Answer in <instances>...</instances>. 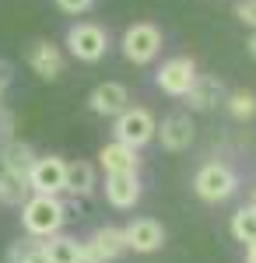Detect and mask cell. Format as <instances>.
<instances>
[{
  "instance_id": "6da1fadb",
  "label": "cell",
  "mask_w": 256,
  "mask_h": 263,
  "mask_svg": "<svg viewBox=\"0 0 256 263\" xmlns=\"http://www.w3.org/2000/svg\"><path fill=\"white\" fill-rule=\"evenodd\" d=\"M67 221V203L60 197L49 193H32L28 200L21 203V228L25 235H35V239H49L57 235Z\"/></svg>"
},
{
  "instance_id": "7a4b0ae2",
  "label": "cell",
  "mask_w": 256,
  "mask_h": 263,
  "mask_svg": "<svg viewBox=\"0 0 256 263\" xmlns=\"http://www.w3.org/2000/svg\"><path fill=\"white\" fill-rule=\"evenodd\" d=\"M113 134H116V141L130 144V147H144L158 137V123L144 105H126L113 123Z\"/></svg>"
},
{
  "instance_id": "3957f363",
  "label": "cell",
  "mask_w": 256,
  "mask_h": 263,
  "mask_svg": "<svg viewBox=\"0 0 256 263\" xmlns=\"http://www.w3.org/2000/svg\"><path fill=\"white\" fill-rule=\"evenodd\" d=\"M193 190L204 203H221L239 190V176L225 162H207L193 179Z\"/></svg>"
},
{
  "instance_id": "277c9868",
  "label": "cell",
  "mask_w": 256,
  "mask_h": 263,
  "mask_svg": "<svg viewBox=\"0 0 256 263\" xmlns=\"http://www.w3.org/2000/svg\"><path fill=\"white\" fill-rule=\"evenodd\" d=\"M67 49L81 63H99L105 57V49H109V32L102 25H95V21H81V25H74L67 32Z\"/></svg>"
},
{
  "instance_id": "5b68a950",
  "label": "cell",
  "mask_w": 256,
  "mask_h": 263,
  "mask_svg": "<svg viewBox=\"0 0 256 263\" xmlns=\"http://www.w3.org/2000/svg\"><path fill=\"white\" fill-rule=\"evenodd\" d=\"M123 57L130 63H151L161 53V32H158L151 21H137L123 32Z\"/></svg>"
},
{
  "instance_id": "8992f818",
  "label": "cell",
  "mask_w": 256,
  "mask_h": 263,
  "mask_svg": "<svg viewBox=\"0 0 256 263\" xmlns=\"http://www.w3.org/2000/svg\"><path fill=\"white\" fill-rule=\"evenodd\" d=\"M126 249H130V246H126V232L105 224V228H95V235H92L88 242H81V260L84 263H113V260H119Z\"/></svg>"
},
{
  "instance_id": "52a82bcc",
  "label": "cell",
  "mask_w": 256,
  "mask_h": 263,
  "mask_svg": "<svg viewBox=\"0 0 256 263\" xmlns=\"http://www.w3.org/2000/svg\"><path fill=\"white\" fill-rule=\"evenodd\" d=\"M193 81H197V63L190 60V57L165 60L161 70H158V78H155V84L165 95H172V99H186V91L193 88Z\"/></svg>"
},
{
  "instance_id": "ba28073f",
  "label": "cell",
  "mask_w": 256,
  "mask_h": 263,
  "mask_svg": "<svg viewBox=\"0 0 256 263\" xmlns=\"http://www.w3.org/2000/svg\"><path fill=\"white\" fill-rule=\"evenodd\" d=\"M28 186L32 193H49V197H60L67 190V162L57 158V155H46V158H35L32 172H28Z\"/></svg>"
},
{
  "instance_id": "9c48e42d",
  "label": "cell",
  "mask_w": 256,
  "mask_h": 263,
  "mask_svg": "<svg viewBox=\"0 0 256 263\" xmlns=\"http://www.w3.org/2000/svg\"><path fill=\"white\" fill-rule=\"evenodd\" d=\"M158 137H161V147L165 151H186L193 144V137H197V126L190 120V112H172V116L161 120Z\"/></svg>"
},
{
  "instance_id": "30bf717a",
  "label": "cell",
  "mask_w": 256,
  "mask_h": 263,
  "mask_svg": "<svg viewBox=\"0 0 256 263\" xmlns=\"http://www.w3.org/2000/svg\"><path fill=\"white\" fill-rule=\"evenodd\" d=\"M105 200L116 211H130L140 200V179L137 172H109L105 176Z\"/></svg>"
},
{
  "instance_id": "8fae6325",
  "label": "cell",
  "mask_w": 256,
  "mask_h": 263,
  "mask_svg": "<svg viewBox=\"0 0 256 263\" xmlns=\"http://www.w3.org/2000/svg\"><path fill=\"white\" fill-rule=\"evenodd\" d=\"M123 232H126V246L134 253H158L165 242V228L155 218H134Z\"/></svg>"
},
{
  "instance_id": "7c38bea8",
  "label": "cell",
  "mask_w": 256,
  "mask_h": 263,
  "mask_svg": "<svg viewBox=\"0 0 256 263\" xmlns=\"http://www.w3.org/2000/svg\"><path fill=\"white\" fill-rule=\"evenodd\" d=\"M88 105H92V112H95V116L116 120L119 112L130 105V95H126V88H123L119 81H105V84H99V88L92 91Z\"/></svg>"
},
{
  "instance_id": "4fadbf2b",
  "label": "cell",
  "mask_w": 256,
  "mask_h": 263,
  "mask_svg": "<svg viewBox=\"0 0 256 263\" xmlns=\"http://www.w3.org/2000/svg\"><path fill=\"white\" fill-rule=\"evenodd\" d=\"M28 67L39 74L42 81H57L60 74H63V53L53 42H35L28 49Z\"/></svg>"
},
{
  "instance_id": "5bb4252c",
  "label": "cell",
  "mask_w": 256,
  "mask_h": 263,
  "mask_svg": "<svg viewBox=\"0 0 256 263\" xmlns=\"http://www.w3.org/2000/svg\"><path fill=\"white\" fill-rule=\"evenodd\" d=\"M99 165L105 168V176L109 172H137V147H130V144H123V141H109V144H102V151H99Z\"/></svg>"
},
{
  "instance_id": "9a60e30c",
  "label": "cell",
  "mask_w": 256,
  "mask_h": 263,
  "mask_svg": "<svg viewBox=\"0 0 256 263\" xmlns=\"http://www.w3.org/2000/svg\"><path fill=\"white\" fill-rule=\"evenodd\" d=\"M221 99H225V88H221V81H217V78H211V74H197L193 88L186 91V102H190V109H197V112H207V109H214Z\"/></svg>"
},
{
  "instance_id": "2e32d148",
  "label": "cell",
  "mask_w": 256,
  "mask_h": 263,
  "mask_svg": "<svg viewBox=\"0 0 256 263\" xmlns=\"http://www.w3.org/2000/svg\"><path fill=\"white\" fill-rule=\"evenodd\" d=\"M35 158H39V155L21 141H11V144L0 147V168H11V172H18V176H28L32 165H35Z\"/></svg>"
},
{
  "instance_id": "e0dca14e",
  "label": "cell",
  "mask_w": 256,
  "mask_h": 263,
  "mask_svg": "<svg viewBox=\"0 0 256 263\" xmlns=\"http://www.w3.org/2000/svg\"><path fill=\"white\" fill-rule=\"evenodd\" d=\"M28 197H32L28 176H18V172H11V168H0V203H7V207H21Z\"/></svg>"
},
{
  "instance_id": "ac0fdd59",
  "label": "cell",
  "mask_w": 256,
  "mask_h": 263,
  "mask_svg": "<svg viewBox=\"0 0 256 263\" xmlns=\"http://www.w3.org/2000/svg\"><path fill=\"white\" fill-rule=\"evenodd\" d=\"M63 193H70V197H92L95 193V168L88 162H67V190Z\"/></svg>"
},
{
  "instance_id": "d6986e66",
  "label": "cell",
  "mask_w": 256,
  "mask_h": 263,
  "mask_svg": "<svg viewBox=\"0 0 256 263\" xmlns=\"http://www.w3.org/2000/svg\"><path fill=\"white\" fill-rule=\"evenodd\" d=\"M46 263H84L81 260V242L70 235H49L46 239Z\"/></svg>"
},
{
  "instance_id": "ffe728a7",
  "label": "cell",
  "mask_w": 256,
  "mask_h": 263,
  "mask_svg": "<svg viewBox=\"0 0 256 263\" xmlns=\"http://www.w3.org/2000/svg\"><path fill=\"white\" fill-rule=\"evenodd\" d=\"M7 263H46V239H35V235L18 239L7 253Z\"/></svg>"
},
{
  "instance_id": "44dd1931",
  "label": "cell",
  "mask_w": 256,
  "mask_h": 263,
  "mask_svg": "<svg viewBox=\"0 0 256 263\" xmlns=\"http://www.w3.org/2000/svg\"><path fill=\"white\" fill-rule=\"evenodd\" d=\"M232 235H235L239 242H253L256 239V203L239 207L235 214H232Z\"/></svg>"
},
{
  "instance_id": "7402d4cb",
  "label": "cell",
  "mask_w": 256,
  "mask_h": 263,
  "mask_svg": "<svg viewBox=\"0 0 256 263\" xmlns=\"http://www.w3.org/2000/svg\"><path fill=\"white\" fill-rule=\"evenodd\" d=\"M225 105H228V112H232L235 120H253L256 116V95L253 91H232Z\"/></svg>"
},
{
  "instance_id": "603a6c76",
  "label": "cell",
  "mask_w": 256,
  "mask_h": 263,
  "mask_svg": "<svg viewBox=\"0 0 256 263\" xmlns=\"http://www.w3.org/2000/svg\"><path fill=\"white\" fill-rule=\"evenodd\" d=\"M235 18L242 21V25L256 28V0H239L235 4Z\"/></svg>"
},
{
  "instance_id": "cb8c5ba5",
  "label": "cell",
  "mask_w": 256,
  "mask_h": 263,
  "mask_svg": "<svg viewBox=\"0 0 256 263\" xmlns=\"http://www.w3.org/2000/svg\"><path fill=\"white\" fill-rule=\"evenodd\" d=\"M92 4L95 0H57V7L63 14H84V11H92Z\"/></svg>"
},
{
  "instance_id": "d4e9b609",
  "label": "cell",
  "mask_w": 256,
  "mask_h": 263,
  "mask_svg": "<svg viewBox=\"0 0 256 263\" xmlns=\"http://www.w3.org/2000/svg\"><path fill=\"white\" fill-rule=\"evenodd\" d=\"M246 263H256V239L246 242Z\"/></svg>"
},
{
  "instance_id": "484cf974",
  "label": "cell",
  "mask_w": 256,
  "mask_h": 263,
  "mask_svg": "<svg viewBox=\"0 0 256 263\" xmlns=\"http://www.w3.org/2000/svg\"><path fill=\"white\" fill-rule=\"evenodd\" d=\"M246 53L256 60V28H253V35H249V42H246Z\"/></svg>"
},
{
  "instance_id": "4316f807",
  "label": "cell",
  "mask_w": 256,
  "mask_h": 263,
  "mask_svg": "<svg viewBox=\"0 0 256 263\" xmlns=\"http://www.w3.org/2000/svg\"><path fill=\"white\" fill-rule=\"evenodd\" d=\"M4 78H7V74H4V67H0V88H4Z\"/></svg>"
},
{
  "instance_id": "83f0119b",
  "label": "cell",
  "mask_w": 256,
  "mask_h": 263,
  "mask_svg": "<svg viewBox=\"0 0 256 263\" xmlns=\"http://www.w3.org/2000/svg\"><path fill=\"white\" fill-rule=\"evenodd\" d=\"M253 203H256V193H253Z\"/></svg>"
}]
</instances>
